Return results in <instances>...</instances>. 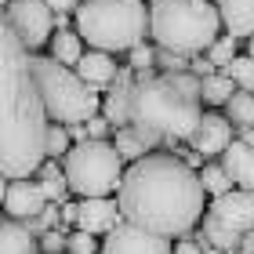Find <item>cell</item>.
Listing matches in <instances>:
<instances>
[{
    "label": "cell",
    "instance_id": "6da1fadb",
    "mask_svg": "<svg viewBox=\"0 0 254 254\" xmlns=\"http://www.w3.org/2000/svg\"><path fill=\"white\" fill-rule=\"evenodd\" d=\"M48 102L33 76L29 48L0 26V171L7 182L29 178L48 164Z\"/></svg>",
    "mask_w": 254,
    "mask_h": 254
},
{
    "label": "cell",
    "instance_id": "7a4b0ae2",
    "mask_svg": "<svg viewBox=\"0 0 254 254\" xmlns=\"http://www.w3.org/2000/svg\"><path fill=\"white\" fill-rule=\"evenodd\" d=\"M203 182L186 160L153 153L134 160L120 182V211L124 222L149 229L156 236H186L189 229L207 214L203 211Z\"/></svg>",
    "mask_w": 254,
    "mask_h": 254
},
{
    "label": "cell",
    "instance_id": "3957f363",
    "mask_svg": "<svg viewBox=\"0 0 254 254\" xmlns=\"http://www.w3.org/2000/svg\"><path fill=\"white\" fill-rule=\"evenodd\" d=\"M203 98V80L196 73H138L134 98H131V127L145 138L149 145H156L160 138H192L200 127Z\"/></svg>",
    "mask_w": 254,
    "mask_h": 254
},
{
    "label": "cell",
    "instance_id": "277c9868",
    "mask_svg": "<svg viewBox=\"0 0 254 254\" xmlns=\"http://www.w3.org/2000/svg\"><path fill=\"white\" fill-rule=\"evenodd\" d=\"M218 29H222V11L211 0H156L149 11L153 40L178 55L211 51Z\"/></svg>",
    "mask_w": 254,
    "mask_h": 254
},
{
    "label": "cell",
    "instance_id": "5b68a950",
    "mask_svg": "<svg viewBox=\"0 0 254 254\" xmlns=\"http://www.w3.org/2000/svg\"><path fill=\"white\" fill-rule=\"evenodd\" d=\"M149 15L142 0H84L76 7V33L95 51H134L145 44Z\"/></svg>",
    "mask_w": 254,
    "mask_h": 254
},
{
    "label": "cell",
    "instance_id": "8992f818",
    "mask_svg": "<svg viewBox=\"0 0 254 254\" xmlns=\"http://www.w3.org/2000/svg\"><path fill=\"white\" fill-rule=\"evenodd\" d=\"M33 76L44 102H48L51 120L62 124H87L91 117H98L102 95L98 87H91L76 69L62 65L59 59H33Z\"/></svg>",
    "mask_w": 254,
    "mask_h": 254
},
{
    "label": "cell",
    "instance_id": "52a82bcc",
    "mask_svg": "<svg viewBox=\"0 0 254 254\" xmlns=\"http://www.w3.org/2000/svg\"><path fill=\"white\" fill-rule=\"evenodd\" d=\"M62 175L69 178V189L80 192L84 200H95V196H109L120 192L124 182V156L117 145L109 142H84L73 145L65 153V171Z\"/></svg>",
    "mask_w": 254,
    "mask_h": 254
},
{
    "label": "cell",
    "instance_id": "ba28073f",
    "mask_svg": "<svg viewBox=\"0 0 254 254\" xmlns=\"http://www.w3.org/2000/svg\"><path fill=\"white\" fill-rule=\"evenodd\" d=\"M254 229V189H233L214 196L203 214V240L222 251H240L244 236Z\"/></svg>",
    "mask_w": 254,
    "mask_h": 254
},
{
    "label": "cell",
    "instance_id": "9c48e42d",
    "mask_svg": "<svg viewBox=\"0 0 254 254\" xmlns=\"http://www.w3.org/2000/svg\"><path fill=\"white\" fill-rule=\"evenodd\" d=\"M4 22L18 33V40L26 48H40L51 44V29H55V11L48 0H7V15Z\"/></svg>",
    "mask_w": 254,
    "mask_h": 254
},
{
    "label": "cell",
    "instance_id": "30bf717a",
    "mask_svg": "<svg viewBox=\"0 0 254 254\" xmlns=\"http://www.w3.org/2000/svg\"><path fill=\"white\" fill-rule=\"evenodd\" d=\"M102 254H175L167 236H156L149 229H138L131 222H120L113 233H106Z\"/></svg>",
    "mask_w": 254,
    "mask_h": 254
},
{
    "label": "cell",
    "instance_id": "8fae6325",
    "mask_svg": "<svg viewBox=\"0 0 254 254\" xmlns=\"http://www.w3.org/2000/svg\"><path fill=\"white\" fill-rule=\"evenodd\" d=\"M48 196H44L40 182H29V178H18V182H7L4 189V211L7 218L15 222H37V218L48 211Z\"/></svg>",
    "mask_w": 254,
    "mask_h": 254
},
{
    "label": "cell",
    "instance_id": "7c38bea8",
    "mask_svg": "<svg viewBox=\"0 0 254 254\" xmlns=\"http://www.w3.org/2000/svg\"><path fill=\"white\" fill-rule=\"evenodd\" d=\"M134 84H138V73L131 65L120 69L117 80L109 84L106 98H102V117H106L113 127H131V98H134Z\"/></svg>",
    "mask_w": 254,
    "mask_h": 254
},
{
    "label": "cell",
    "instance_id": "4fadbf2b",
    "mask_svg": "<svg viewBox=\"0 0 254 254\" xmlns=\"http://www.w3.org/2000/svg\"><path fill=\"white\" fill-rule=\"evenodd\" d=\"M120 203H113L109 196H95V200H80L76 203V229H84V233H113V229L120 225Z\"/></svg>",
    "mask_w": 254,
    "mask_h": 254
},
{
    "label": "cell",
    "instance_id": "5bb4252c",
    "mask_svg": "<svg viewBox=\"0 0 254 254\" xmlns=\"http://www.w3.org/2000/svg\"><path fill=\"white\" fill-rule=\"evenodd\" d=\"M189 142H192L196 153H203V156H218V153H225V149L233 145V120L218 117V113H207V117L200 120V127L192 131Z\"/></svg>",
    "mask_w": 254,
    "mask_h": 254
},
{
    "label": "cell",
    "instance_id": "9a60e30c",
    "mask_svg": "<svg viewBox=\"0 0 254 254\" xmlns=\"http://www.w3.org/2000/svg\"><path fill=\"white\" fill-rule=\"evenodd\" d=\"M222 167L229 171V178L236 182L240 189H254V145L251 142H233L222 153Z\"/></svg>",
    "mask_w": 254,
    "mask_h": 254
},
{
    "label": "cell",
    "instance_id": "2e32d148",
    "mask_svg": "<svg viewBox=\"0 0 254 254\" xmlns=\"http://www.w3.org/2000/svg\"><path fill=\"white\" fill-rule=\"evenodd\" d=\"M229 37H254V0H218Z\"/></svg>",
    "mask_w": 254,
    "mask_h": 254
},
{
    "label": "cell",
    "instance_id": "e0dca14e",
    "mask_svg": "<svg viewBox=\"0 0 254 254\" xmlns=\"http://www.w3.org/2000/svg\"><path fill=\"white\" fill-rule=\"evenodd\" d=\"M76 73L87 80L91 87H109L113 80H117V62H113V55L109 51H87L84 59L76 62Z\"/></svg>",
    "mask_w": 254,
    "mask_h": 254
},
{
    "label": "cell",
    "instance_id": "ac0fdd59",
    "mask_svg": "<svg viewBox=\"0 0 254 254\" xmlns=\"http://www.w3.org/2000/svg\"><path fill=\"white\" fill-rule=\"evenodd\" d=\"M0 254H40V244L33 240L29 225L4 218V225H0Z\"/></svg>",
    "mask_w": 254,
    "mask_h": 254
},
{
    "label": "cell",
    "instance_id": "d6986e66",
    "mask_svg": "<svg viewBox=\"0 0 254 254\" xmlns=\"http://www.w3.org/2000/svg\"><path fill=\"white\" fill-rule=\"evenodd\" d=\"M84 55L87 51H84V37H80V33L62 29L59 37H51V59H59L62 65H76Z\"/></svg>",
    "mask_w": 254,
    "mask_h": 254
},
{
    "label": "cell",
    "instance_id": "ffe728a7",
    "mask_svg": "<svg viewBox=\"0 0 254 254\" xmlns=\"http://www.w3.org/2000/svg\"><path fill=\"white\" fill-rule=\"evenodd\" d=\"M233 84H236V80H233V76H225V73L203 76V102H211V106H229V98L236 95Z\"/></svg>",
    "mask_w": 254,
    "mask_h": 254
},
{
    "label": "cell",
    "instance_id": "44dd1931",
    "mask_svg": "<svg viewBox=\"0 0 254 254\" xmlns=\"http://www.w3.org/2000/svg\"><path fill=\"white\" fill-rule=\"evenodd\" d=\"M117 149H120V156H127V160H142V156H149L153 145H149L134 127H117Z\"/></svg>",
    "mask_w": 254,
    "mask_h": 254
},
{
    "label": "cell",
    "instance_id": "7402d4cb",
    "mask_svg": "<svg viewBox=\"0 0 254 254\" xmlns=\"http://www.w3.org/2000/svg\"><path fill=\"white\" fill-rule=\"evenodd\" d=\"M229 120L236 127H254V91H236L233 98H229Z\"/></svg>",
    "mask_w": 254,
    "mask_h": 254
},
{
    "label": "cell",
    "instance_id": "603a6c76",
    "mask_svg": "<svg viewBox=\"0 0 254 254\" xmlns=\"http://www.w3.org/2000/svg\"><path fill=\"white\" fill-rule=\"evenodd\" d=\"M218 73L233 76L240 84V91H254V59H251V55H247V59H240V55H236V59L229 62L225 69H218Z\"/></svg>",
    "mask_w": 254,
    "mask_h": 254
},
{
    "label": "cell",
    "instance_id": "cb8c5ba5",
    "mask_svg": "<svg viewBox=\"0 0 254 254\" xmlns=\"http://www.w3.org/2000/svg\"><path fill=\"white\" fill-rule=\"evenodd\" d=\"M200 182H203V189L211 192V196H222V192H233V186L236 182L229 178V171L218 164V167H203L200 171Z\"/></svg>",
    "mask_w": 254,
    "mask_h": 254
},
{
    "label": "cell",
    "instance_id": "d4e9b609",
    "mask_svg": "<svg viewBox=\"0 0 254 254\" xmlns=\"http://www.w3.org/2000/svg\"><path fill=\"white\" fill-rule=\"evenodd\" d=\"M207 59H211V62H214L218 69H225L229 62L236 59V40H233V37H225V40L218 37V40L211 44V51H207Z\"/></svg>",
    "mask_w": 254,
    "mask_h": 254
},
{
    "label": "cell",
    "instance_id": "484cf974",
    "mask_svg": "<svg viewBox=\"0 0 254 254\" xmlns=\"http://www.w3.org/2000/svg\"><path fill=\"white\" fill-rule=\"evenodd\" d=\"M69 138H73V134H69L65 127H59V124L51 127V131H48V160L65 156V153H69Z\"/></svg>",
    "mask_w": 254,
    "mask_h": 254
},
{
    "label": "cell",
    "instance_id": "4316f807",
    "mask_svg": "<svg viewBox=\"0 0 254 254\" xmlns=\"http://www.w3.org/2000/svg\"><path fill=\"white\" fill-rule=\"evenodd\" d=\"M40 186H44V196H48L51 203H65V189H69V178H65V175L40 178Z\"/></svg>",
    "mask_w": 254,
    "mask_h": 254
},
{
    "label": "cell",
    "instance_id": "83f0119b",
    "mask_svg": "<svg viewBox=\"0 0 254 254\" xmlns=\"http://www.w3.org/2000/svg\"><path fill=\"white\" fill-rule=\"evenodd\" d=\"M40 251L44 254H69V236H62L59 229H51V233L40 236Z\"/></svg>",
    "mask_w": 254,
    "mask_h": 254
},
{
    "label": "cell",
    "instance_id": "f1b7e54d",
    "mask_svg": "<svg viewBox=\"0 0 254 254\" xmlns=\"http://www.w3.org/2000/svg\"><path fill=\"white\" fill-rule=\"evenodd\" d=\"M153 62H156V51L145 48V44H138V48L131 51V69L134 73H153Z\"/></svg>",
    "mask_w": 254,
    "mask_h": 254
},
{
    "label": "cell",
    "instance_id": "f546056e",
    "mask_svg": "<svg viewBox=\"0 0 254 254\" xmlns=\"http://www.w3.org/2000/svg\"><path fill=\"white\" fill-rule=\"evenodd\" d=\"M98 244H95V233H84V229H76L73 236H69V254H95Z\"/></svg>",
    "mask_w": 254,
    "mask_h": 254
},
{
    "label": "cell",
    "instance_id": "4dcf8cb0",
    "mask_svg": "<svg viewBox=\"0 0 254 254\" xmlns=\"http://www.w3.org/2000/svg\"><path fill=\"white\" fill-rule=\"evenodd\" d=\"M156 62L164 65V69H171V73H182V69H189V65H192V62H186V55L167 51V48H160V51H156Z\"/></svg>",
    "mask_w": 254,
    "mask_h": 254
},
{
    "label": "cell",
    "instance_id": "1f68e13d",
    "mask_svg": "<svg viewBox=\"0 0 254 254\" xmlns=\"http://www.w3.org/2000/svg\"><path fill=\"white\" fill-rule=\"evenodd\" d=\"M87 131H91L95 142H106V134L113 131V124H109L106 117H91V120H87Z\"/></svg>",
    "mask_w": 254,
    "mask_h": 254
},
{
    "label": "cell",
    "instance_id": "d6a6232c",
    "mask_svg": "<svg viewBox=\"0 0 254 254\" xmlns=\"http://www.w3.org/2000/svg\"><path fill=\"white\" fill-rule=\"evenodd\" d=\"M189 69H192V73L200 76V80H203V76H214V73H218V65H214L211 59H200V55L192 59V65H189Z\"/></svg>",
    "mask_w": 254,
    "mask_h": 254
},
{
    "label": "cell",
    "instance_id": "836d02e7",
    "mask_svg": "<svg viewBox=\"0 0 254 254\" xmlns=\"http://www.w3.org/2000/svg\"><path fill=\"white\" fill-rule=\"evenodd\" d=\"M175 254H203V247H200V240H182L175 247Z\"/></svg>",
    "mask_w": 254,
    "mask_h": 254
},
{
    "label": "cell",
    "instance_id": "e575fe53",
    "mask_svg": "<svg viewBox=\"0 0 254 254\" xmlns=\"http://www.w3.org/2000/svg\"><path fill=\"white\" fill-rule=\"evenodd\" d=\"M48 4H51L55 15H62V11H76V7H80V0H48Z\"/></svg>",
    "mask_w": 254,
    "mask_h": 254
},
{
    "label": "cell",
    "instance_id": "d590c367",
    "mask_svg": "<svg viewBox=\"0 0 254 254\" xmlns=\"http://www.w3.org/2000/svg\"><path fill=\"white\" fill-rule=\"evenodd\" d=\"M240 254H254V229L244 236V247H240Z\"/></svg>",
    "mask_w": 254,
    "mask_h": 254
},
{
    "label": "cell",
    "instance_id": "8d00e7d4",
    "mask_svg": "<svg viewBox=\"0 0 254 254\" xmlns=\"http://www.w3.org/2000/svg\"><path fill=\"white\" fill-rule=\"evenodd\" d=\"M244 142H251V145H254V127H247V131H244Z\"/></svg>",
    "mask_w": 254,
    "mask_h": 254
},
{
    "label": "cell",
    "instance_id": "74e56055",
    "mask_svg": "<svg viewBox=\"0 0 254 254\" xmlns=\"http://www.w3.org/2000/svg\"><path fill=\"white\" fill-rule=\"evenodd\" d=\"M203 254H229V251H222V247H207Z\"/></svg>",
    "mask_w": 254,
    "mask_h": 254
},
{
    "label": "cell",
    "instance_id": "f35d334b",
    "mask_svg": "<svg viewBox=\"0 0 254 254\" xmlns=\"http://www.w3.org/2000/svg\"><path fill=\"white\" fill-rule=\"evenodd\" d=\"M251 59H254V37H251Z\"/></svg>",
    "mask_w": 254,
    "mask_h": 254
}]
</instances>
